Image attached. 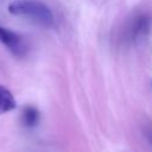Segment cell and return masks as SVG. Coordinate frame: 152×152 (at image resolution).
<instances>
[{
  "label": "cell",
  "instance_id": "6da1fadb",
  "mask_svg": "<svg viewBox=\"0 0 152 152\" xmlns=\"http://www.w3.org/2000/svg\"><path fill=\"white\" fill-rule=\"evenodd\" d=\"M8 12L13 15L28 17L44 26L53 25V14L51 10L39 0H15L7 7Z\"/></svg>",
  "mask_w": 152,
  "mask_h": 152
},
{
  "label": "cell",
  "instance_id": "7a4b0ae2",
  "mask_svg": "<svg viewBox=\"0 0 152 152\" xmlns=\"http://www.w3.org/2000/svg\"><path fill=\"white\" fill-rule=\"evenodd\" d=\"M0 43H2L17 57H23L27 52V44L25 39L19 33L2 26H0Z\"/></svg>",
  "mask_w": 152,
  "mask_h": 152
},
{
  "label": "cell",
  "instance_id": "3957f363",
  "mask_svg": "<svg viewBox=\"0 0 152 152\" xmlns=\"http://www.w3.org/2000/svg\"><path fill=\"white\" fill-rule=\"evenodd\" d=\"M151 26V18L146 14H142L140 17L137 18V20L134 21V25L131 28V38L132 39H138L141 36L144 37Z\"/></svg>",
  "mask_w": 152,
  "mask_h": 152
},
{
  "label": "cell",
  "instance_id": "277c9868",
  "mask_svg": "<svg viewBox=\"0 0 152 152\" xmlns=\"http://www.w3.org/2000/svg\"><path fill=\"white\" fill-rule=\"evenodd\" d=\"M17 102L12 93L2 84H0V114L11 112L15 108Z\"/></svg>",
  "mask_w": 152,
  "mask_h": 152
},
{
  "label": "cell",
  "instance_id": "5b68a950",
  "mask_svg": "<svg viewBox=\"0 0 152 152\" xmlns=\"http://www.w3.org/2000/svg\"><path fill=\"white\" fill-rule=\"evenodd\" d=\"M39 121V112L33 106H26L21 113V122L25 127H34Z\"/></svg>",
  "mask_w": 152,
  "mask_h": 152
},
{
  "label": "cell",
  "instance_id": "8992f818",
  "mask_svg": "<svg viewBox=\"0 0 152 152\" xmlns=\"http://www.w3.org/2000/svg\"><path fill=\"white\" fill-rule=\"evenodd\" d=\"M147 137H148L150 141L152 142V128H150V129H148V132H147Z\"/></svg>",
  "mask_w": 152,
  "mask_h": 152
}]
</instances>
